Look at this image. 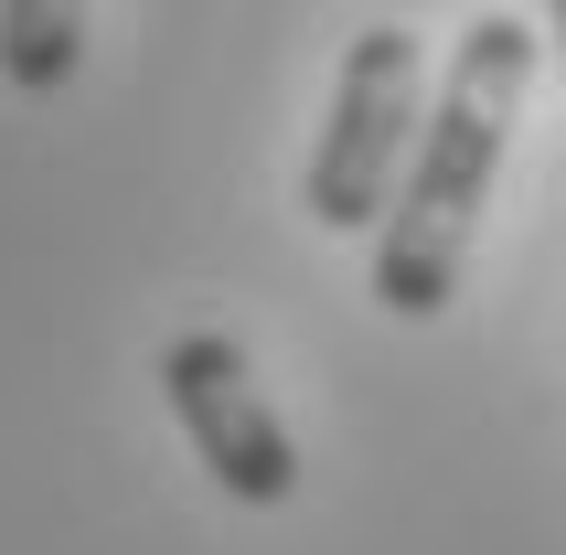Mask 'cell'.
Returning <instances> with one entry per match:
<instances>
[{
    "label": "cell",
    "mask_w": 566,
    "mask_h": 555,
    "mask_svg": "<svg viewBox=\"0 0 566 555\" xmlns=\"http://www.w3.org/2000/svg\"><path fill=\"white\" fill-rule=\"evenodd\" d=\"M524 86H535V22L481 11V22L460 32V54H449V86L428 96V118H417L396 203L375 214V310L439 321V310L460 300V268H471V235H481V214H492V182H503Z\"/></svg>",
    "instance_id": "6da1fadb"
},
{
    "label": "cell",
    "mask_w": 566,
    "mask_h": 555,
    "mask_svg": "<svg viewBox=\"0 0 566 555\" xmlns=\"http://www.w3.org/2000/svg\"><path fill=\"white\" fill-rule=\"evenodd\" d=\"M417 118H428V64H417L407 22H364L343 43V75H332V128L311 139V224L332 235H375V214L396 203V171L417 150Z\"/></svg>",
    "instance_id": "7a4b0ae2"
},
{
    "label": "cell",
    "mask_w": 566,
    "mask_h": 555,
    "mask_svg": "<svg viewBox=\"0 0 566 555\" xmlns=\"http://www.w3.org/2000/svg\"><path fill=\"white\" fill-rule=\"evenodd\" d=\"M160 396L182 417L192 460L214 470L224 502H247V513H279L300 492V438L268 396H256V364L235 332H171L160 342Z\"/></svg>",
    "instance_id": "3957f363"
},
{
    "label": "cell",
    "mask_w": 566,
    "mask_h": 555,
    "mask_svg": "<svg viewBox=\"0 0 566 555\" xmlns=\"http://www.w3.org/2000/svg\"><path fill=\"white\" fill-rule=\"evenodd\" d=\"M86 64V0H0V75L22 96H64Z\"/></svg>",
    "instance_id": "277c9868"
},
{
    "label": "cell",
    "mask_w": 566,
    "mask_h": 555,
    "mask_svg": "<svg viewBox=\"0 0 566 555\" xmlns=\"http://www.w3.org/2000/svg\"><path fill=\"white\" fill-rule=\"evenodd\" d=\"M545 22H556V64H566V0H545Z\"/></svg>",
    "instance_id": "5b68a950"
}]
</instances>
